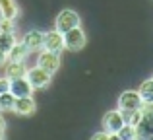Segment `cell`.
<instances>
[{
    "label": "cell",
    "instance_id": "obj_24",
    "mask_svg": "<svg viewBox=\"0 0 153 140\" xmlns=\"http://www.w3.org/2000/svg\"><path fill=\"white\" fill-rule=\"evenodd\" d=\"M108 140H122V138H120V136H118V134H116V133H114V134H108Z\"/></svg>",
    "mask_w": 153,
    "mask_h": 140
},
{
    "label": "cell",
    "instance_id": "obj_8",
    "mask_svg": "<svg viewBox=\"0 0 153 140\" xmlns=\"http://www.w3.org/2000/svg\"><path fill=\"white\" fill-rule=\"evenodd\" d=\"M10 91L14 94V97H25V95H33V86L29 84V80L23 78H14L10 80Z\"/></svg>",
    "mask_w": 153,
    "mask_h": 140
},
{
    "label": "cell",
    "instance_id": "obj_21",
    "mask_svg": "<svg viewBox=\"0 0 153 140\" xmlns=\"http://www.w3.org/2000/svg\"><path fill=\"white\" fill-rule=\"evenodd\" d=\"M91 140H108V133H105V130H101V133H95L93 136H91Z\"/></svg>",
    "mask_w": 153,
    "mask_h": 140
},
{
    "label": "cell",
    "instance_id": "obj_9",
    "mask_svg": "<svg viewBox=\"0 0 153 140\" xmlns=\"http://www.w3.org/2000/svg\"><path fill=\"white\" fill-rule=\"evenodd\" d=\"M43 31H37V29H33V31H27L25 35H23V39H22V43L27 47V51H41L43 49Z\"/></svg>",
    "mask_w": 153,
    "mask_h": 140
},
{
    "label": "cell",
    "instance_id": "obj_26",
    "mask_svg": "<svg viewBox=\"0 0 153 140\" xmlns=\"http://www.w3.org/2000/svg\"><path fill=\"white\" fill-rule=\"evenodd\" d=\"M134 140H140V138H134Z\"/></svg>",
    "mask_w": 153,
    "mask_h": 140
},
{
    "label": "cell",
    "instance_id": "obj_13",
    "mask_svg": "<svg viewBox=\"0 0 153 140\" xmlns=\"http://www.w3.org/2000/svg\"><path fill=\"white\" fill-rule=\"evenodd\" d=\"M140 95H142V101L147 105H153V78L151 80H143L140 84Z\"/></svg>",
    "mask_w": 153,
    "mask_h": 140
},
{
    "label": "cell",
    "instance_id": "obj_16",
    "mask_svg": "<svg viewBox=\"0 0 153 140\" xmlns=\"http://www.w3.org/2000/svg\"><path fill=\"white\" fill-rule=\"evenodd\" d=\"M14 101H16V97L10 90L2 91V94H0V111H10L12 107H14Z\"/></svg>",
    "mask_w": 153,
    "mask_h": 140
},
{
    "label": "cell",
    "instance_id": "obj_19",
    "mask_svg": "<svg viewBox=\"0 0 153 140\" xmlns=\"http://www.w3.org/2000/svg\"><path fill=\"white\" fill-rule=\"evenodd\" d=\"M0 31L2 33H14V19L2 18L0 19Z\"/></svg>",
    "mask_w": 153,
    "mask_h": 140
},
{
    "label": "cell",
    "instance_id": "obj_7",
    "mask_svg": "<svg viewBox=\"0 0 153 140\" xmlns=\"http://www.w3.org/2000/svg\"><path fill=\"white\" fill-rule=\"evenodd\" d=\"M25 78L29 80V84L33 86V90H43V88H47L51 84V74L45 72L43 68H39V66H35V68H27Z\"/></svg>",
    "mask_w": 153,
    "mask_h": 140
},
{
    "label": "cell",
    "instance_id": "obj_20",
    "mask_svg": "<svg viewBox=\"0 0 153 140\" xmlns=\"http://www.w3.org/2000/svg\"><path fill=\"white\" fill-rule=\"evenodd\" d=\"M10 90V80L6 78V76H0V94L2 91H8Z\"/></svg>",
    "mask_w": 153,
    "mask_h": 140
},
{
    "label": "cell",
    "instance_id": "obj_4",
    "mask_svg": "<svg viewBox=\"0 0 153 140\" xmlns=\"http://www.w3.org/2000/svg\"><path fill=\"white\" fill-rule=\"evenodd\" d=\"M142 105H143V101H142L140 91L126 90L118 97V109L120 111H136V109H142Z\"/></svg>",
    "mask_w": 153,
    "mask_h": 140
},
{
    "label": "cell",
    "instance_id": "obj_1",
    "mask_svg": "<svg viewBox=\"0 0 153 140\" xmlns=\"http://www.w3.org/2000/svg\"><path fill=\"white\" fill-rule=\"evenodd\" d=\"M85 43H87V37H85V33H83V29L79 25L64 33V49L66 51L78 53V51H82L83 47H85Z\"/></svg>",
    "mask_w": 153,
    "mask_h": 140
},
{
    "label": "cell",
    "instance_id": "obj_11",
    "mask_svg": "<svg viewBox=\"0 0 153 140\" xmlns=\"http://www.w3.org/2000/svg\"><path fill=\"white\" fill-rule=\"evenodd\" d=\"M27 74V66L25 62H16V61H6V78L14 80V78H23Z\"/></svg>",
    "mask_w": 153,
    "mask_h": 140
},
{
    "label": "cell",
    "instance_id": "obj_14",
    "mask_svg": "<svg viewBox=\"0 0 153 140\" xmlns=\"http://www.w3.org/2000/svg\"><path fill=\"white\" fill-rule=\"evenodd\" d=\"M0 14H2V18L14 19L18 16V6L14 0H0Z\"/></svg>",
    "mask_w": 153,
    "mask_h": 140
},
{
    "label": "cell",
    "instance_id": "obj_22",
    "mask_svg": "<svg viewBox=\"0 0 153 140\" xmlns=\"http://www.w3.org/2000/svg\"><path fill=\"white\" fill-rule=\"evenodd\" d=\"M6 61H8V55L4 53L2 49H0V64H4V62H6Z\"/></svg>",
    "mask_w": 153,
    "mask_h": 140
},
{
    "label": "cell",
    "instance_id": "obj_27",
    "mask_svg": "<svg viewBox=\"0 0 153 140\" xmlns=\"http://www.w3.org/2000/svg\"><path fill=\"white\" fill-rule=\"evenodd\" d=\"M0 140H2V136H0Z\"/></svg>",
    "mask_w": 153,
    "mask_h": 140
},
{
    "label": "cell",
    "instance_id": "obj_15",
    "mask_svg": "<svg viewBox=\"0 0 153 140\" xmlns=\"http://www.w3.org/2000/svg\"><path fill=\"white\" fill-rule=\"evenodd\" d=\"M122 115H124V123H126V125H132V127H138L140 123H142V119H143L142 109H136V111H122Z\"/></svg>",
    "mask_w": 153,
    "mask_h": 140
},
{
    "label": "cell",
    "instance_id": "obj_2",
    "mask_svg": "<svg viewBox=\"0 0 153 140\" xmlns=\"http://www.w3.org/2000/svg\"><path fill=\"white\" fill-rule=\"evenodd\" d=\"M79 25V16L76 14L74 10H62L58 16H56V22H54V29L60 31V33H66V31L74 29V27Z\"/></svg>",
    "mask_w": 153,
    "mask_h": 140
},
{
    "label": "cell",
    "instance_id": "obj_17",
    "mask_svg": "<svg viewBox=\"0 0 153 140\" xmlns=\"http://www.w3.org/2000/svg\"><path fill=\"white\" fill-rule=\"evenodd\" d=\"M116 134H118L122 140H134V138H138V129L132 127V125H124Z\"/></svg>",
    "mask_w": 153,
    "mask_h": 140
},
{
    "label": "cell",
    "instance_id": "obj_23",
    "mask_svg": "<svg viewBox=\"0 0 153 140\" xmlns=\"http://www.w3.org/2000/svg\"><path fill=\"white\" fill-rule=\"evenodd\" d=\"M4 127H6V123H4L2 115H0V136H2V133H4Z\"/></svg>",
    "mask_w": 153,
    "mask_h": 140
},
{
    "label": "cell",
    "instance_id": "obj_10",
    "mask_svg": "<svg viewBox=\"0 0 153 140\" xmlns=\"http://www.w3.org/2000/svg\"><path fill=\"white\" fill-rule=\"evenodd\" d=\"M12 111H16L18 115H31L35 111V101L31 95H25V97H16L14 107Z\"/></svg>",
    "mask_w": 153,
    "mask_h": 140
},
{
    "label": "cell",
    "instance_id": "obj_3",
    "mask_svg": "<svg viewBox=\"0 0 153 140\" xmlns=\"http://www.w3.org/2000/svg\"><path fill=\"white\" fill-rule=\"evenodd\" d=\"M103 130L108 134H114L118 133L120 129H122L126 123H124V115L120 109H112V111H107V113L103 115Z\"/></svg>",
    "mask_w": 153,
    "mask_h": 140
},
{
    "label": "cell",
    "instance_id": "obj_5",
    "mask_svg": "<svg viewBox=\"0 0 153 140\" xmlns=\"http://www.w3.org/2000/svg\"><path fill=\"white\" fill-rule=\"evenodd\" d=\"M37 66L43 68L45 72H49V74L52 76L56 70L60 68V55L41 49V53H39V57H37Z\"/></svg>",
    "mask_w": 153,
    "mask_h": 140
},
{
    "label": "cell",
    "instance_id": "obj_12",
    "mask_svg": "<svg viewBox=\"0 0 153 140\" xmlns=\"http://www.w3.org/2000/svg\"><path fill=\"white\" fill-rule=\"evenodd\" d=\"M27 55H29V51H27V47L23 45L22 41H16L14 45H12V49L8 51V61H16V62H25Z\"/></svg>",
    "mask_w": 153,
    "mask_h": 140
},
{
    "label": "cell",
    "instance_id": "obj_6",
    "mask_svg": "<svg viewBox=\"0 0 153 140\" xmlns=\"http://www.w3.org/2000/svg\"><path fill=\"white\" fill-rule=\"evenodd\" d=\"M43 49L51 51V53H62L64 51V35L60 31H47L43 35Z\"/></svg>",
    "mask_w": 153,
    "mask_h": 140
},
{
    "label": "cell",
    "instance_id": "obj_25",
    "mask_svg": "<svg viewBox=\"0 0 153 140\" xmlns=\"http://www.w3.org/2000/svg\"><path fill=\"white\" fill-rule=\"evenodd\" d=\"M0 37H2V31H0Z\"/></svg>",
    "mask_w": 153,
    "mask_h": 140
},
{
    "label": "cell",
    "instance_id": "obj_18",
    "mask_svg": "<svg viewBox=\"0 0 153 140\" xmlns=\"http://www.w3.org/2000/svg\"><path fill=\"white\" fill-rule=\"evenodd\" d=\"M14 43H16L14 33H2V37H0V49H2L6 55H8V51L12 49V45H14Z\"/></svg>",
    "mask_w": 153,
    "mask_h": 140
}]
</instances>
